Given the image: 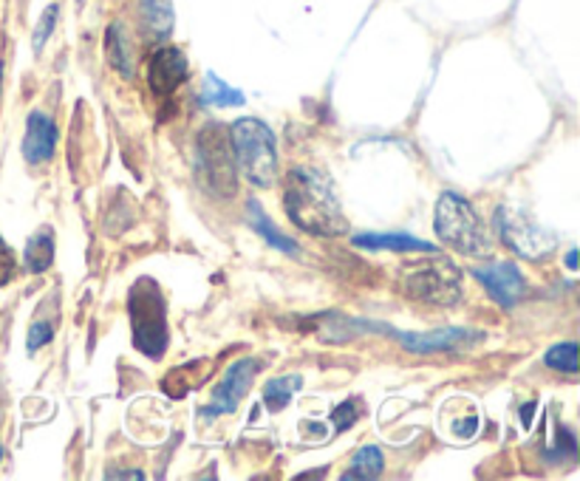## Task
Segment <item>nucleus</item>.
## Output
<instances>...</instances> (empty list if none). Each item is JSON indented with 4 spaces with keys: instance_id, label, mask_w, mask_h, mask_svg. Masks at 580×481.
Instances as JSON below:
<instances>
[{
    "instance_id": "nucleus-1",
    "label": "nucleus",
    "mask_w": 580,
    "mask_h": 481,
    "mask_svg": "<svg viewBox=\"0 0 580 481\" xmlns=\"http://www.w3.org/2000/svg\"><path fill=\"white\" fill-rule=\"evenodd\" d=\"M283 210L294 227H301L308 236L337 238L349 232L335 181L317 167H294L287 173Z\"/></svg>"
},
{
    "instance_id": "nucleus-2",
    "label": "nucleus",
    "mask_w": 580,
    "mask_h": 481,
    "mask_svg": "<svg viewBox=\"0 0 580 481\" xmlns=\"http://www.w3.org/2000/svg\"><path fill=\"white\" fill-rule=\"evenodd\" d=\"M439 241L465 255H490L493 252V236H490L484 218L476 213V207L458 193L447 190L439 195L437 221H433Z\"/></svg>"
},
{
    "instance_id": "nucleus-3",
    "label": "nucleus",
    "mask_w": 580,
    "mask_h": 481,
    "mask_svg": "<svg viewBox=\"0 0 580 481\" xmlns=\"http://www.w3.org/2000/svg\"><path fill=\"white\" fill-rule=\"evenodd\" d=\"M229 144L247 181L255 187H273L278 181V144L275 134L255 116H244L229 128Z\"/></svg>"
},
{
    "instance_id": "nucleus-4",
    "label": "nucleus",
    "mask_w": 580,
    "mask_h": 481,
    "mask_svg": "<svg viewBox=\"0 0 580 481\" xmlns=\"http://www.w3.org/2000/svg\"><path fill=\"white\" fill-rule=\"evenodd\" d=\"M128 317L134 329V345L144 357L159 359L165 354L171 334H167L165 298L159 292L156 280L139 278L128 295Z\"/></svg>"
},
{
    "instance_id": "nucleus-5",
    "label": "nucleus",
    "mask_w": 580,
    "mask_h": 481,
    "mask_svg": "<svg viewBox=\"0 0 580 481\" xmlns=\"http://www.w3.org/2000/svg\"><path fill=\"white\" fill-rule=\"evenodd\" d=\"M400 289L411 301L453 306L462 298V273L451 258L433 252L430 261H414L400 269Z\"/></svg>"
},
{
    "instance_id": "nucleus-6",
    "label": "nucleus",
    "mask_w": 580,
    "mask_h": 481,
    "mask_svg": "<svg viewBox=\"0 0 580 481\" xmlns=\"http://www.w3.org/2000/svg\"><path fill=\"white\" fill-rule=\"evenodd\" d=\"M196 173H199L201 187L213 195H222V199L236 195V165L229 153V139L224 137L218 125H207L196 137Z\"/></svg>"
},
{
    "instance_id": "nucleus-7",
    "label": "nucleus",
    "mask_w": 580,
    "mask_h": 481,
    "mask_svg": "<svg viewBox=\"0 0 580 481\" xmlns=\"http://www.w3.org/2000/svg\"><path fill=\"white\" fill-rule=\"evenodd\" d=\"M495 230L502 236L504 244L513 252H518L521 258H544L555 250L558 238L555 232H550L544 224H538L530 213H524L518 207H499L495 213Z\"/></svg>"
},
{
    "instance_id": "nucleus-8",
    "label": "nucleus",
    "mask_w": 580,
    "mask_h": 481,
    "mask_svg": "<svg viewBox=\"0 0 580 481\" xmlns=\"http://www.w3.org/2000/svg\"><path fill=\"white\" fill-rule=\"evenodd\" d=\"M259 368H261V363L255 357L236 359V363L224 371L222 382L215 385L213 403L201 410V414H204V417H224V414H232V410L241 405V400L247 396V391H250Z\"/></svg>"
},
{
    "instance_id": "nucleus-9",
    "label": "nucleus",
    "mask_w": 580,
    "mask_h": 481,
    "mask_svg": "<svg viewBox=\"0 0 580 481\" xmlns=\"http://www.w3.org/2000/svg\"><path fill=\"white\" fill-rule=\"evenodd\" d=\"M396 340H400L411 354H437V352H465L470 345L481 343V331L470 329H439V331H394Z\"/></svg>"
},
{
    "instance_id": "nucleus-10",
    "label": "nucleus",
    "mask_w": 580,
    "mask_h": 481,
    "mask_svg": "<svg viewBox=\"0 0 580 481\" xmlns=\"http://www.w3.org/2000/svg\"><path fill=\"white\" fill-rule=\"evenodd\" d=\"M474 278L479 280L481 287L488 289V295L493 298L502 309H513L527 292L524 275L513 261H499L490 266H476Z\"/></svg>"
},
{
    "instance_id": "nucleus-11",
    "label": "nucleus",
    "mask_w": 580,
    "mask_h": 481,
    "mask_svg": "<svg viewBox=\"0 0 580 481\" xmlns=\"http://www.w3.org/2000/svg\"><path fill=\"white\" fill-rule=\"evenodd\" d=\"M187 79V58L176 46H162L148 60V86L159 97H167Z\"/></svg>"
},
{
    "instance_id": "nucleus-12",
    "label": "nucleus",
    "mask_w": 580,
    "mask_h": 481,
    "mask_svg": "<svg viewBox=\"0 0 580 481\" xmlns=\"http://www.w3.org/2000/svg\"><path fill=\"white\" fill-rule=\"evenodd\" d=\"M54 151H58V123L43 111H31L23 137V159L37 167L51 162Z\"/></svg>"
},
{
    "instance_id": "nucleus-13",
    "label": "nucleus",
    "mask_w": 580,
    "mask_h": 481,
    "mask_svg": "<svg viewBox=\"0 0 580 481\" xmlns=\"http://www.w3.org/2000/svg\"><path fill=\"white\" fill-rule=\"evenodd\" d=\"M352 244L360 250H388V252H437V246L428 241H419L405 232H366V236H354Z\"/></svg>"
},
{
    "instance_id": "nucleus-14",
    "label": "nucleus",
    "mask_w": 580,
    "mask_h": 481,
    "mask_svg": "<svg viewBox=\"0 0 580 481\" xmlns=\"http://www.w3.org/2000/svg\"><path fill=\"white\" fill-rule=\"evenodd\" d=\"M247 221H250L252 230H255L261 238H264L266 244L275 246L278 252H287L289 258H298V252H301V250H298V244H294L292 238L283 236V232H280L278 227H275L273 218L266 216V213L261 210V204L255 202V199H250V204H247Z\"/></svg>"
},
{
    "instance_id": "nucleus-15",
    "label": "nucleus",
    "mask_w": 580,
    "mask_h": 481,
    "mask_svg": "<svg viewBox=\"0 0 580 481\" xmlns=\"http://www.w3.org/2000/svg\"><path fill=\"white\" fill-rule=\"evenodd\" d=\"M139 15H142L144 29L151 31L156 40H165L173 31V23H176L171 0H139Z\"/></svg>"
},
{
    "instance_id": "nucleus-16",
    "label": "nucleus",
    "mask_w": 580,
    "mask_h": 481,
    "mask_svg": "<svg viewBox=\"0 0 580 481\" xmlns=\"http://www.w3.org/2000/svg\"><path fill=\"white\" fill-rule=\"evenodd\" d=\"M105 58L111 63V68L123 74V77H130L134 74V63H130V46L128 37H125L123 23H111L105 31Z\"/></svg>"
},
{
    "instance_id": "nucleus-17",
    "label": "nucleus",
    "mask_w": 580,
    "mask_h": 481,
    "mask_svg": "<svg viewBox=\"0 0 580 481\" xmlns=\"http://www.w3.org/2000/svg\"><path fill=\"white\" fill-rule=\"evenodd\" d=\"M382 467H386V456H382L380 447H377V445L360 447V451L354 453L352 470H345V473H343V481H352V479H357V481L380 479Z\"/></svg>"
},
{
    "instance_id": "nucleus-18",
    "label": "nucleus",
    "mask_w": 580,
    "mask_h": 481,
    "mask_svg": "<svg viewBox=\"0 0 580 481\" xmlns=\"http://www.w3.org/2000/svg\"><path fill=\"white\" fill-rule=\"evenodd\" d=\"M303 385L301 374H289V377H275L264 385V405L269 410H283L292 403L294 391Z\"/></svg>"
},
{
    "instance_id": "nucleus-19",
    "label": "nucleus",
    "mask_w": 580,
    "mask_h": 481,
    "mask_svg": "<svg viewBox=\"0 0 580 481\" xmlns=\"http://www.w3.org/2000/svg\"><path fill=\"white\" fill-rule=\"evenodd\" d=\"M23 258H26L29 273H46V269L54 264V236H51V230L31 236L29 244H26V252H23Z\"/></svg>"
},
{
    "instance_id": "nucleus-20",
    "label": "nucleus",
    "mask_w": 580,
    "mask_h": 481,
    "mask_svg": "<svg viewBox=\"0 0 580 481\" xmlns=\"http://www.w3.org/2000/svg\"><path fill=\"white\" fill-rule=\"evenodd\" d=\"M204 102H207V105H218V109H236V105H244V93L238 91V88H229L222 77H215L213 72H207Z\"/></svg>"
},
{
    "instance_id": "nucleus-21",
    "label": "nucleus",
    "mask_w": 580,
    "mask_h": 481,
    "mask_svg": "<svg viewBox=\"0 0 580 481\" xmlns=\"http://www.w3.org/2000/svg\"><path fill=\"white\" fill-rule=\"evenodd\" d=\"M544 363L550 368H555V371H564V374H578V343H558L552 345L550 352L544 354Z\"/></svg>"
},
{
    "instance_id": "nucleus-22",
    "label": "nucleus",
    "mask_w": 580,
    "mask_h": 481,
    "mask_svg": "<svg viewBox=\"0 0 580 481\" xmlns=\"http://www.w3.org/2000/svg\"><path fill=\"white\" fill-rule=\"evenodd\" d=\"M58 17H60V7L58 3H51V7L43 12V17H40V23H37V29H35V54H40V51L46 49L51 31H54V26H58Z\"/></svg>"
},
{
    "instance_id": "nucleus-23",
    "label": "nucleus",
    "mask_w": 580,
    "mask_h": 481,
    "mask_svg": "<svg viewBox=\"0 0 580 481\" xmlns=\"http://www.w3.org/2000/svg\"><path fill=\"white\" fill-rule=\"evenodd\" d=\"M357 417H360V405L354 403V400H345V403H340L335 410H331V422H335L337 431L352 428V425L357 422Z\"/></svg>"
},
{
    "instance_id": "nucleus-24",
    "label": "nucleus",
    "mask_w": 580,
    "mask_h": 481,
    "mask_svg": "<svg viewBox=\"0 0 580 481\" xmlns=\"http://www.w3.org/2000/svg\"><path fill=\"white\" fill-rule=\"evenodd\" d=\"M15 252H12V246L0 238V287H7L9 280L15 278Z\"/></svg>"
},
{
    "instance_id": "nucleus-25",
    "label": "nucleus",
    "mask_w": 580,
    "mask_h": 481,
    "mask_svg": "<svg viewBox=\"0 0 580 481\" xmlns=\"http://www.w3.org/2000/svg\"><path fill=\"white\" fill-rule=\"evenodd\" d=\"M51 338H54V326L46 324V320H40V324H35L29 329L26 349H29V352H37V349H43L46 343H51Z\"/></svg>"
},
{
    "instance_id": "nucleus-26",
    "label": "nucleus",
    "mask_w": 580,
    "mask_h": 481,
    "mask_svg": "<svg viewBox=\"0 0 580 481\" xmlns=\"http://www.w3.org/2000/svg\"><path fill=\"white\" fill-rule=\"evenodd\" d=\"M467 425H453V431L458 433V436H474L476 433V417H470V419H465Z\"/></svg>"
},
{
    "instance_id": "nucleus-27",
    "label": "nucleus",
    "mask_w": 580,
    "mask_h": 481,
    "mask_svg": "<svg viewBox=\"0 0 580 481\" xmlns=\"http://www.w3.org/2000/svg\"><path fill=\"white\" fill-rule=\"evenodd\" d=\"M105 479H144V473H139V470H128V473H116V470H108Z\"/></svg>"
},
{
    "instance_id": "nucleus-28",
    "label": "nucleus",
    "mask_w": 580,
    "mask_h": 481,
    "mask_svg": "<svg viewBox=\"0 0 580 481\" xmlns=\"http://www.w3.org/2000/svg\"><path fill=\"white\" fill-rule=\"evenodd\" d=\"M532 410H535V403H530V405H524L521 408V419H524V425H527V428H530V419H532Z\"/></svg>"
},
{
    "instance_id": "nucleus-29",
    "label": "nucleus",
    "mask_w": 580,
    "mask_h": 481,
    "mask_svg": "<svg viewBox=\"0 0 580 481\" xmlns=\"http://www.w3.org/2000/svg\"><path fill=\"white\" fill-rule=\"evenodd\" d=\"M566 266H569V269H578V250L569 252V258H566Z\"/></svg>"
},
{
    "instance_id": "nucleus-30",
    "label": "nucleus",
    "mask_w": 580,
    "mask_h": 481,
    "mask_svg": "<svg viewBox=\"0 0 580 481\" xmlns=\"http://www.w3.org/2000/svg\"><path fill=\"white\" fill-rule=\"evenodd\" d=\"M0 86H3V63H0Z\"/></svg>"
},
{
    "instance_id": "nucleus-31",
    "label": "nucleus",
    "mask_w": 580,
    "mask_h": 481,
    "mask_svg": "<svg viewBox=\"0 0 580 481\" xmlns=\"http://www.w3.org/2000/svg\"><path fill=\"white\" fill-rule=\"evenodd\" d=\"M0 459H3V447H0Z\"/></svg>"
},
{
    "instance_id": "nucleus-32",
    "label": "nucleus",
    "mask_w": 580,
    "mask_h": 481,
    "mask_svg": "<svg viewBox=\"0 0 580 481\" xmlns=\"http://www.w3.org/2000/svg\"><path fill=\"white\" fill-rule=\"evenodd\" d=\"M77 3H83V0H77Z\"/></svg>"
}]
</instances>
